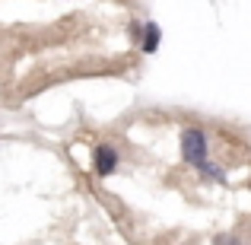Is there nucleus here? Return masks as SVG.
<instances>
[{"label": "nucleus", "mask_w": 251, "mask_h": 245, "mask_svg": "<svg viewBox=\"0 0 251 245\" xmlns=\"http://www.w3.org/2000/svg\"><path fill=\"white\" fill-rule=\"evenodd\" d=\"M156 48H159V26H156V23H147V26H143V51H147V54H153Z\"/></svg>", "instance_id": "7ed1b4c3"}, {"label": "nucleus", "mask_w": 251, "mask_h": 245, "mask_svg": "<svg viewBox=\"0 0 251 245\" xmlns=\"http://www.w3.org/2000/svg\"><path fill=\"white\" fill-rule=\"evenodd\" d=\"M181 160L184 163H207V134L201 128H184L181 131Z\"/></svg>", "instance_id": "f257e3e1"}, {"label": "nucleus", "mask_w": 251, "mask_h": 245, "mask_svg": "<svg viewBox=\"0 0 251 245\" xmlns=\"http://www.w3.org/2000/svg\"><path fill=\"white\" fill-rule=\"evenodd\" d=\"M118 169V153L111 143H102V147L96 150V172L99 175H111V172Z\"/></svg>", "instance_id": "f03ea898"}, {"label": "nucleus", "mask_w": 251, "mask_h": 245, "mask_svg": "<svg viewBox=\"0 0 251 245\" xmlns=\"http://www.w3.org/2000/svg\"><path fill=\"white\" fill-rule=\"evenodd\" d=\"M216 245H239V239H235V236H220Z\"/></svg>", "instance_id": "20e7f679"}]
</instances>
